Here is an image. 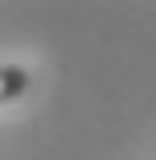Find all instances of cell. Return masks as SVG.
<instances>
[{"instance_id":"obj_1","label":"cell","mask_w":156,"mask_h":160,"mask_svg":"<svg viewBox=\"0 0 156 160\" xmlns=\"http://www.w3.org/2000/svg\"><path fill=\"white\" fill-rule=\"evenodd\" d=\"M28 84H32V76H28L20 64H4V68H0V104L24 96V92H28Z\"/></svg>"}]
</instances>
